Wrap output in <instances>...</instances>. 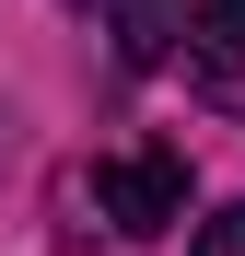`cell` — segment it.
I'll use <instances>...</instances> for the list:
<instances>
[{
    "label": "cell",
    "mask_w": 245,
    "mask_h": 256,
    "mask_svg": "<svg viewBox=\"0 0 245 256\" xmlns=\"http://www.w3.org/2000/svg\"><path fill=\"white\" fill-rule=\"evenodd\" d=\"M94 210H105V222L129 233V244L175 233V222H187V163L163 152V140H152V152H117L105 175H94Z\"/></svg>",
    "instance_id": "obj_1"
},
{
    "label": "cell",
    "mask_w": 245,
    "mask_h": 256,
    "mask_svg": "<svg viewBox=\"0 0 245 256\" xmlns=\"http://www.w3.org/2000/svg\"><path fill=\"white\" fill-rule=\"evenodd\" d=\"M187 70L245 105V0H198V12H187Z\"/></svg>",
    "instance_id": "obj_2"
},
{
    "label": "cell",
    "mask_w": 245,
    "mask_h": 256,
    "mask_svg": "<svg viewBox=\"0 0 245 256\" xmlns=\"http://www.w3.org/2000/svg\"><path fill=\"white\" fill-rule=\"evenodd\" d=\"M187 12H198V0H117V58H129V70H163L187 47Z\"/></svg>",
    "instance_id": "obj_3"
},
{
    "label": "cell",
    "mask_w": 245,
    "mask_h": 256,
    "mask_svg": "<svg viewBox=\"0 0 245 256\" xmlns=\"http://www.w3.org/2000/svg\"><path fill=\"white\" fill-rule=\"evenodd\" d=\"M187 256H245V198H233V210H210V222L187 233Z\"/></svg>",
    "instance_id": "obj_4"
}]
</instances>
